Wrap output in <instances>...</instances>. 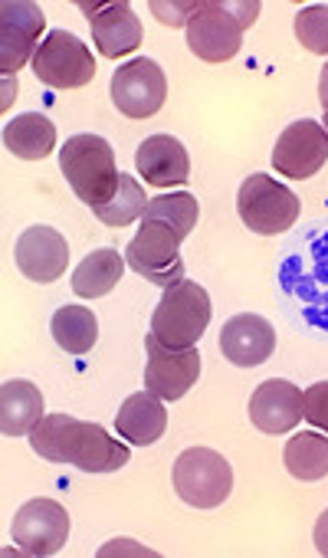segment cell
I'll use <instances>...</instances> for the list:
<instances>
[{
    "instance_id": "obj_1",
    "label": "cell",
    "mask_w": 328,
    "mask_h": 558,
    "mask_svg": "<svg viewBox=\"0 0 328 558\" xmlns=\"http://www.w3.org/2000/svg\"><path fill=\"white\" fill-rule=\"evenodd\" d=\"M31 447L57 466H76L83 473H116L132 460V450L109 437L106 427L76 421L70 414H47L34 434Z\"/></svg>"
},
{
    "instance_id": "obj_24",
    "label": "cell",
    "mask_w": 328,
    "mask_h": 558,
    "mask_svg": "<svg viewBox=\"0 0 328 558\" xmlns=\"http://www.w3.org/2000/svg\"><path fill=\"white\" fill-rule=\"evenodd\" d=\"M282 463L302 483H315L328 476V434L302 430L299 437H289L282 450Z\"/></svg>"
},
{
    "instance_id": "obj_9",
    "label": "cell",
    "mask_w": 328,
    "mask_h": 558,
    "mask_svg": "<svg viewBox=\"0 0 328 558\" xmlns=\"http://www.w3.org/2000/svg\"><path fill=\"white\" fill-rule=\"evenodd\" d=\"M187 47L204 63H227L243 47V24L230 11V0H201L197 14L187 24Z\"/></svg>"
},
{
    "instance_id": "obj_8",
    "label": "cell",
    "mask_w": 328,
    "mask_h": 558,
    "mask_svg": "<svg viewBox=\"0 0 328 558\" xmlns=\"http://www.w3.org/2000/svg\"><path fill=\"white\" fill-rule=\"evenodd\" d=\"M44 27L47 17L31 0H4L0 4V70H4V80H14L27 60L34 63Z\"/></svg>"
},
{
    "instance_id": "obj_21",
    "label": "cell",
    "mask_w": 328,
    "mask_h": 558,
    "mask_svg": "<svg viewBox=\"0 0 328 558\" xmlns=\"http://www.w3.org/2000/svg\"><path fill=\"white\" fill-rule=\"evenodd\" d=\"M4 148L24 161H44L57 148V125L40 112H24L4 125Z\"/></svg>"
},
{
    "instance_id": "obj_14",
    "label": "cell",
    "mask_w": 328,
    "mask_h": 558,
    "mask_svg": "<svg viewBox=\"0 0 328 558\" xmlns=\"http://www.w3.org/2000/svg\"><path fill=\"white\" fill-rule=\"evenodd\" d=\"M89 14V27H93V44L99 47L102 57L119 60L129 57L142 47V21L135 17V11L125 4V0H112V4H80Z\"/></svg>"
},
{
    "instance_id": "obj_15",
    "label": "cell",
    "mask_w": 328,
    "mask_h": 558,
    "mask_svg": "<svg viewBox=\"0 0 328 558\" xmlns=\"http://www.w3.org/2000/svg\"><path fill=\"white\" fill-rule=\"evenodd\" d=\"M70 263V246L66 236L47 223L27 227L17 240V266L34 283H53L66 272Z\"/></svg>"
},
{
    "instance_id": "obj_13",
    "label": "cell",
    "mask_w": 328,
    "mask_h": 558,
    "mask_svg": "<svg viewBox=\"0 0 328 558\" xmlns=\"http://www.w3.org/2000/svg\"><path fill=\"white\" fill-rule=\"evenodd\" d=\"M325 161H328V132L321 129V122L299 119L276 138V148H272L276 174L305 181V178L318 174L325 168Z\"/></svg>"
},
{
    "instance_id": "obj_7",
    "label": "cell",
    "mask_w": 328,
    "mask_h": 558,
    "mask_svg": "<svg viewBox=\"0 0 328 558\" xmlns=\"http://www.w3.org/2000/svg\"><path fill=\"white\" fill-rule=\"evenodd\" d=\"M34 73L53 89H83L96 80L93 50L66 31H50L34 57Z\"/></svg>"
},
{
    "instance_id": "obj_11",
    "label": "cell",
    "mask_w": 328,
    "mask_h": 558,
    "mask_svg": "<svg viewBox=\"0 0 328 558\" xmlns=\"http://www.w3.org/2000/svg\"><path fill=\"white\" fill-rule=\"evenodd\" d=\"M11 538L24 555H57L70 538V512L57 499H31L17 509Z\"/></svg>"
},
{
    "instance_id": "obj_34",
    "label": "cell",
    "mask_w": 328,
    "mask_h": 558,
    "mask_svg": "<svg viewBox=\"0 0 328 558\" xmlns=\"http://www.w3.org/2000/svg\"><path fill=\"white\" fill-rule=\"evenodd\" d=\"M321 129L328 132V109H325V119H321Z\"/></svg>"
},
{
    "instance_id": "obj_12",
    "label": "cell",
    "mask_w": 328,
    "mask_h": 558,
    "mask_svg": "<svg viewBox=\"0 0 328 558\" xmlns=\"http://www.w3.org/2000/svg\"><path fill=\"white\" fill-rule=\"evenodd\" d=\"M168 96V80L161 66L148 57H138L116 70L112 76V102L129 119H151L161 112Z\"/></svg>"
},
{
    "instance_id": "obj_25",
    "label": "cell",
    "mask_w": 328,
    "mask_h": 558,
    "mask_svg": "<svg viewBox=\"0 0 328 558\" xmlns=\"http://www.w3.org/2000/svg\"><path fill=\"white\" fill-rule=\"evenodd\" d=\"M197 217H201L197 197H194V194H187V191H174V194L148 197V207H145V214H142V220L168 223L181 240H184V236H191V230L197 227Z\"/></svg>"
},
{
    "instance_id": "obj_17",
    "label": "cell",
    "mask_w": 328,
    "mask_h": 558,
    "mask_svg": "<svg viewBox=\"0 0 328 558\" xmlns=\"http://www.w3.org/2000/svg\"><path fill=\"white\" fill-rule=\"evenodd\" d=\"M250 421L263 434H289L302 421V391L286 378L256 385L250 398Z\"/></svg>"
},
{
    "instance_id": "obj_29",
    "label": "cell",
    "mask_w": 328,
    "mask_h": 558,
    "mask_svg": "<svg viewBox=\"0 0 328 558\" xmlns=\"http://www.w3.org/2000/svg\"><path fill=\"white\" fill-rule=\"evenodd\" d=\"M201 4H161V0H155L151 4V14L165 24V27H187L191 17L197 14Z\"/></svg>"
},
{
    "instance_id": "obj_26",
    "label": "cell",
    "mask_w": 328,
    "mask_h": 558,
    "mask_svg": "<svg viewBox=\"0 0 328 558\" xmlns=\"http://www.w3.org/2000/svg\"><path fill=\"white\" fill-rule=\"evenodd\" d=\"M148 207V197H145V187L132 178V174H122L119 178V191L112 194L109 204L96 207L93 214L106 223V227H129L132 220H138Z\"/></svg>"
},
{
    "instance_id": "obj_32",
    "label": "cell",
    "mask_w": 328,
    "mask_h": 558,
    "mask_svg": "<svg viewBox=\"0 0 328 558\" xmlns=\"http://www.w3.org/2000/svg\"><path fill=\"white\" fill-rule=\"evenodd\" d=\"M318 102L321 109H328V63L321 66V76H318Z\"/></svg>"
},
{
    "instance_id": "obj_27",
    "label": "cell",
    "mask_w": 328,
    "mask_h": 558,
    "mask_svg": "<svg viewBox=\"0 0 328 558\" xmlns=\"http://www.w3.org/2000/svg\"><path fill=\"white\" fill-rule=\"evenodd\" d=\"M295 40L308 53L328 57V8L325 4H312L295 14Z\"/></svg>"
},
{
    "instance_id": "obj_19",
    "label": "cell",
    "mask_w": 328,
    "mask_h": 558,
    "mask_svg": "<svg viewBox=\"0 0 328 558\" xmlns=\"http://www.w3.org/2000/svg\"><path fill=\"white\" fill-rule=\"evenodd\" d=\"M44 395L34 381L11 378L0 388V430L4 437H27L44 421Z\"/></svg>"
},
{
    "instance_id": "obj_16",
    "label": "cell",
    "mask_w": 328,
    "mask_h": 558,
    "mask_svg": "<svg viewBox=\"0 0 328 558\" xmlns=\"http://www.w3.org/2000/svg\"><path fill=\"white\" fill-rule=\"evenodd\" d=\"M220 352L236 368H256V365L272 359V352H276V329L263 316L240 313V316L223 323V329H220Z\"/></svg>"
},
{
    "instance_id": "obj_30",
    "label": "cell",
    "mask_w": 328,
    "mask_h": 558,
    "mask_svg": "<svg viewBox=\"0 0 328 558\" xmlns=\"http://www.w3.org/2000/svg\"><path fill=\"white\" fill-rule=\"evenodd\" d=\"M230 11L236 14V21H240L243 31H246V27H253L256 17H259V0H230Z\"/></svg>"
},
{
    "instance_id": "obj_28",
    "label": "cell",
    "mask_w": 328,
    "mask_h": 558,
    "mask_svg": "<svg viewBox=\"0 0 328 558\" xmlns=\"http://www.w3.org/2000/svg\"><path fill=\"white\" fill-rule=\"evenodd\" d=\"M302 417L321 434H328V381H318L302 391Z\"/></svg>"
},
{
    "instance_id": "obj_22",
    "label": "cell",
    "mask_w": 328,
    "mask_h": 558,
    "mask_svg": "<svg viewBox=\"0 0 328 558\" xmlns=\"http://www.w3.org/2000/svg\"><path fill=\"white\" fill-rule=\"evenodd\" d=\"M125 256L112 246H102L96 253H89L76 272H73V293L83 296V300H99V296H109L116 287H119V279L125 272Z\"/></svg>"
},
{
    "instance_id": "obj_31",
    "label": "cell",
    "mask_w": 328,
    "mask_h": 558,
    "mask_svg": "<svg viewBox=\"0 0 328 558\" xmlns=\"http://www.w3.org/2000/svg\"><path fill=\"white\" fill-rule=\"evenodd\" d=\"M312 538H315V548H318V555H325L328 558V509L318 515V522H315V532H312Z\"/></svg>"
},
{
    "instance_id": "obj_23",
    "label": "cell",
    "mask_w": 328,
    "mask_h": 558,
    "mask_svg": "<svg viewBox=\"0 0 328 558\" xmlns=\"http://www.w3.org/2000/svg\"><path fill=\"white\" fill-rule=\"evenodd\" d=\"M50 332L66 355H86L99 342V319L86 306H60L50 319Z\"/></svg>"
},
{
    "instance_id": "obj_2",
    "label": "cell",
    "mask_w": 328,
    "mask_h": 558,
    "mask_svg": "<svg viewBox=\"0 0 328 558\" xmlns=\"http://www.w3.org/2000/svg\"><path fill=\"white\" fill-rule=\"evenodd\" d=\"M60 171L86 207H102L119 191V165L116 151L102 135H73L60 148Z\"/></svg>"
},
{
    "instance_id": "obj_4",
    "label": "cell",
    "mask_w": 328,
    "mask_h": 558,
    "mask_svg": "<svg viewBox=\"0 0 328 558\" xmlns=\"http://www.w3.org/2000/svg\"><path fill=\"white\" fill-rule=\"evenodd\" d=\"M178 496L194 509H217L233 493V470L223 453L210 447H191L174 460L171 470Z\"/></svg>"
},
{
    "instance_id": "obj_6",
    "label": "cell",
    "mask_w": 328,
    "mask_h": 558,
    "mask_svg": "<svg viewBox=\"0 0 328 558\" xmlns=\"http://www.w3.org/2000/svg\"><path fill=\"white\" fill-rule=\"evenodd\" d=\"M181 236L158 220H142V230L132 236V243L125 246V263L151 279L158 287H174L184 279V263H181Z\"/></svg>"
},
{
    "instance_id": "obj_18",
    "label": "cell",
    "mask_w": 328,
    "mask_h": 558,
    "mask_svg": "<svg viewBox=\"0 0 328 558\" xmlns=\"http://www.w3.org/2000/svg\"><path fill=\"white\" fill-rule=\"evenodd\" d=\"M135 168L151 187H178L191 178V158L174 135H148L135 151Z\"/></svg>"
},
{
    "instance_id": "obj_10",
    "label": "cell",
    "mask_w": 328,
    "mask_h": 558,
    "mask_svg": "<svg viewBox=\"0 0 328 558\" xmlns=\"http://www.w3.org/2000/svg\"><path fill=\"white\" fill-rule=\"evenodd\" d=\"M145 391H151L161 401H178L184 398L197 378H201V352L197 345L191 349H171L158 342L155 336L145 339Z\"/></svg>"
},
{
    "instance_id": "obj_20",
    "label": "cell",
    "mask_w": 328,
    "mask_h": 558,
    "mask_svg": "<svg viewBox=\"0 0 328 558\" xmlns=\"http://www.w3.org/2000/svg\"><path fill=\"white\" fill-rule=\"evenodd\" d=\"M116 427H119V437H125L129 444L151 447L165 437L168 411H165L161 398H155L151 391H138V395L125 398V404L119 408Z\"/></svg>"
},
{
    "instance_id": "obj_33",
    "label": "cell",
    "mask_w": 328,
    "mask_h": 558,
    "mask_svg": "<svg viewBox=\"0 0 328 558\" xmlns=\"http://www.w3.org/2000/svg\"><path fill=\"white\" fill-rule=\"evenodd\" d=\"M4 93H8V96H4V109H8V106H11V96L17 99V76L4 83Z\"/></svg>"
},
{
    "instance_id": "obj_3",
    "label": "cell",
    "mask_w": 328,
    "mask_h": 558,
    "mask_svg": "<svg viewBox=\"0 0 328 558\" xmlns=\"http://www.w3.org/2000/svg\"><path fill=\"white\" fill-rule=\"evenodd\" d=\"M214 316L210 296L194 279H181V283L168 287L155 316H151V336L171 349H191L201 342Z\"/></svg>"
},
{
    "instance_id": "obj_5",
    "label": "cell",
    "mask_w": 328,
    "mask_h": 558,
    "mask_svg": "<svg viewBox=\"0 0 328 558\" xmlns=\"http://www.w3.org/2000/svg\"><path fill=\"white\" fill-rule=\"evenodd\" d=\"M240 220L263 236L286 233L299 220V197L269 174H250L236 194Z\"/></svg>"
}]
</instances>
